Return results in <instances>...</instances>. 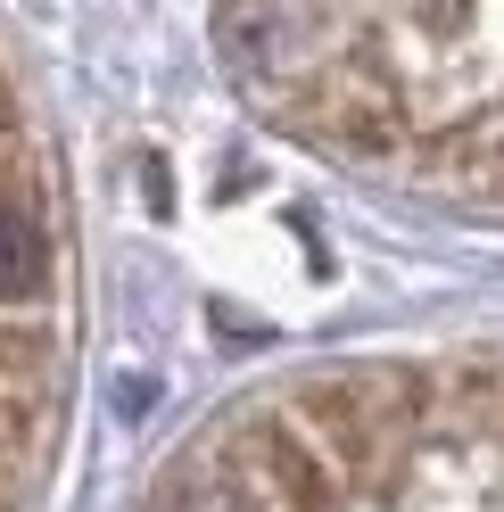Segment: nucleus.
<instances>
[{"instance_id": "f257e3e1", "label": "nucleus", "mask_w": 504, "mask_h": 512, "mask_svg": "<svg viewBox=\"0 0 504 512\" xmlns=\"http://www.w3.org/2000/svg\"><path fill=\"white\" fill-rule=\"evenodd\" d=\"M75 248L34 91L0 50V512H34L67 430Z\"/></svg>"}, {"instance_id": "f03ea898", "label": "nucleus", "mask_w": 504, "mask_h": 512, "mask_svg": "<svg viewBox=\"0 0 504 512\" xmlns=\"http://www.w3.org/2000/svg\"><path fill=\"white\" fill-rule=\"evenodd\" d=\"M488 446H504V422H496V438H488Z\"/></svg>"}]
</instances>
